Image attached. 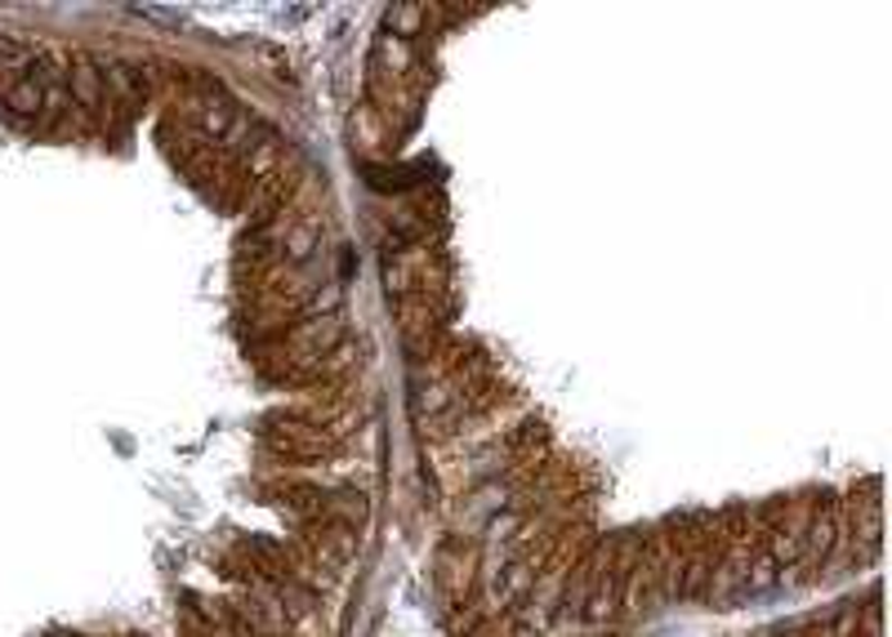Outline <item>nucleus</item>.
Segmentation results:
<instances>
[{
    "label": "nucleus",
    "mask_w": 892,
    "mask_h": 637,
    "mask_svg": "<svg viewBox=\"0 0 892 637\" xmlns=\"http://www.w3.org/2000/svg\"><path fill=\"white\" fill-rule=\"evenodd\" d=\"M6 108L14 112V117H36L41 108H45V85L32 76V80H19L10 94H6Z\"/></svg>",
    "instance_id": "1"
},
{
    "label": "nucleus",
    "mask_w": 892,
    "mask_h": 637,
    "mask_svg": "<svg viewBox=\"0 0 892 637\" xmlns=\"http://www.w3.org/2000/svg\"><path fill=\"white\" fill-rule=\"evenodd\" d=\"M19 54V45L14 41H6V36H0V58H14Z\"/></svg>",
    "instance_id": "2"
}]
</instances>
